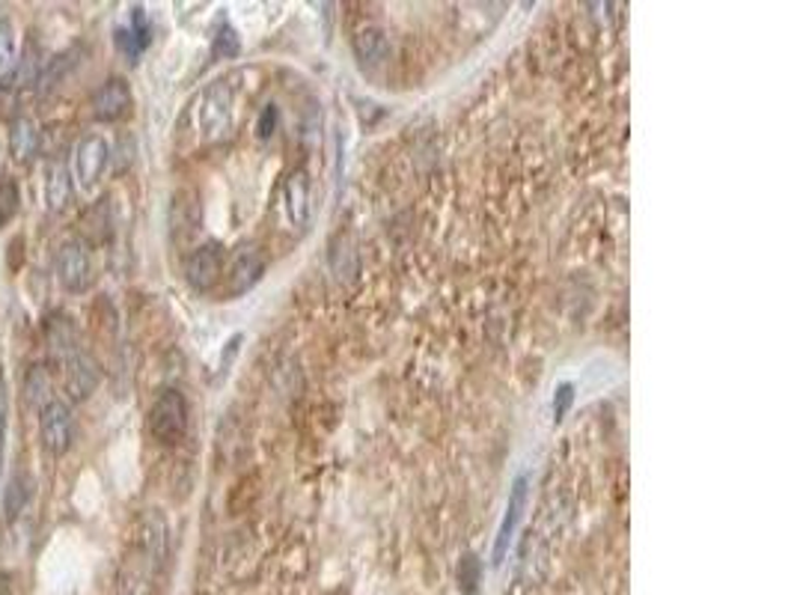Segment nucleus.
I'll return each instance as SVG.
<instances>
[{"instance_id": "f257e3e1", "label": "nucleus", "mask_w": 794, "mask_h": 595, "mask_svg": "<svg viewBox=\"0 0 794 595\" xmlns=\"http://www.w3.org/2000/svg\"><path fill=\"white\" fill-rule=\"evenodd\" d=\"M149 432L164 447H173V444H179L185 438V432H188V402H185V396L179 391L170 387L164 394H158V399L149 408Z\"/></svg>"}, {"instance_id": "f03ea898", "label": "nucleus", "mask_w": 794, "mask_h": 595, "mask_svg": "<svg viewBox=\"0 0 794 595\" xmlns=\"http://www.w3.org/2000/svg\"><path fill=\"white\" fill-rule=\"evenodd\" d=\"M57 281L66 293H87L92 283V257L90 248L80 238H69L60 245L54 259Z\"/></svg>"}, {"instance_id": "7ed1b4c3", "label": "nucleus", "mask_w": 794, "mask_h": 595, "mask_svg": "<svg viewBox=\"0 0 794 595\" xmlns=\"http://www.w3.org/2000/svg\"><path fill=\"white\" fill-rule=\"evenodd\" d=\"M39 438H42V447L51 456H66L72 449V441H75V420H72V411H69L66 402H48L42 411H39Z\"/></svg>"}, {"instance_id": "20e7f679", "label": "nucleus", "mask_w": 794, "mask_h": 595, "mask_svg": "<svg viewBox=\"0 0 794 595\" xmlns=\"http://www.w3.org/2000/svg\"><path fill=\"white\" fill-rule=\"evenodd\" d=\"M224 277V253L218 245H202L185 262V281L197 293H209Z\"/></svg>"}, {"instance_id": "39448f33", "label": "nucleus", "mask_w": 794, "mask_h": 595, "mask_svg": "<svg viewBox=\"0 0 794 595\" xmlns=\"http://www.w3.org/2000/svg\"><path fill=\"white\" fill-rule=\"evenodd\" d=\"M197 125L206 137H218L229 125V90L224 80L206 87L197 101Z\"/></svg>"}, {"instance_id": "423d86ee", "label": "nucleus", "mask_w": 794, "mask_h": 595, "mask_svg": "<svg viewBox=\"0 0 794 595\" xmlns=\"http://www.w3.org/2000/svg\"><path fill=\"white\" fill-rule=\"evenodd\" d=\"M111 161V147L101 135H87L75 149V179L80 182V188L90 191L92 185L101 179V173L108 170Z\"/></svg>"}, {"instance_id": "0eeeda50", "label": "nucleus", "mask_w": 794, "mask_h": 595, "mask_svg": "<svg viewBox=\"0 0 794 595\" xmlns=\"http://www.w3.org/2000/svg\"><path fill=\"white\" fill-rule=\"evenodd\" d=\"M262 274H265V257L257 248L235 250L229 269H226V295L238 298V295L250 293L262 281Z\"/></svg>"}, {"instance_id": "6e6552de", "label": "nucleus", "mask_w": 794, "mask_h": 595, "mask_svg": "<svg viewBox=\"0 0 794 595\" xmlns=\"http://www.w3.org/2000/svg\"><path fill=\"white\" fill-rule=\"evenodd\" d=\"M132 111V87L123 78H108L92 96V116L99 123H116Z\"/></svg>"}, {"instance_id": "1a4fd4ad", "label": "nucleus", "mask_w": 794, "mask_h": 595, "mask_svg": "<svg viewBox=\"0 0 794 595\" xmlns=\"http://www.w3.org/2000/svg\"><path fill=\"white\" fill-rule=\"evenodd\" d=\"M524 504H526V476H518L512 485V492H509V504H506V516L500 521V530H497V542H494V557L492 562L494 566H500L506 557V550H509V542L514 536V528H518V521L524 516Z\"/></svg>"}, {"instance_id": "9d476101", "label": "nucleus", "mask_w": 794, "mask_h": 595, "mask_svg": "<svg viewBox=\"0 0 794 595\" xmlns=\"http://www.w3.org/2000/svg\"><path fill=\"white\" fill-rule=\"evenodd\" d=\"M99 382H101L99 363H96L87 351H78V355L66 363V391L75 402H84V399L99 387Z\"/></svg>"}, {"instance_id": "9b49d317", "label": "nucleus", "mask_w": 794, "mask_h": 595, "mask_svg": "<svg viewBox=\"0 0 794 595\" xmlns=\"http://www.w3.org/2000/svg\"><path fill=\"white\" fill-rule=\"evenodd\" d=\"M72 202V173L63 161H51L46 173V206L51 214H63Z\"/></svg>"}, {"instance_id": "f8f14e48", "label": "nucleus", "mask_w": 794, "mask_h": 595, "mask_svg": "<svg viewBox=\"0 0 794 595\" xmlns=\"http://www.w3.org/2000/svg\"><path fill=\"white\" fill-rule=\"evenodd\" d=\"M48 346H51V355L54 360H60L63 367H66L69 360L75 358L80 348V339H78V331L75 325L69 322L66 315H54L51 322H48Z\"/></svg>"}, {"instance_id": "ddd939ff", "label": "nucleus", "mask_w": 794, "mask_h": 595, "mask_svg": "<svg viewBox=\"0 0 794 595\" xmlns=\"http://www.w3.org/2000/svg\"><path fill=\"white\" fill-rule=\"evenodd\" d=\"M283 200H286V214L291 224L303 226L310 221V182L303 173H291L283 188Z\"/></svg>"}, {"instance_id": "4468645a", "label": "nucleus", "mask_w": 794, "mask_h": 595, "mask_svg": "<svg viewBox=\"0 0 794 595\" xmlns=\"http://www.w3.org/2000/svg\"><path fill=\"white\" fill-rule=\"evenodd\" d=\"M10 152L15 161H30L39 152V128L34 120H15L10 132Z\"/></svg>"}, {"instance_id": "2eb2a0df", "label": "nucleus", "mask_w": 794, "mask_h": 595, "mask_svg": "<svg viewBox=\"0 0 794 595\" xmlns=\"http://www.w3.org/2000/svg\"><path fill=\"white\" fill-rule=\"evenodd\" d=\"M24 396H27V405H30L34 411H42L48 402H54V396H51V372H48V367L36 363V367L27 370V375H24Z\"/></svg>"}, {"instance_id": "dca6fc26", "label": "nucleus", "mask_w": 794, "mask_h": 595, "mask_svg": "<svg viewBox=\"0 0 794 595\" xmlns=\"http://www.w3.org/2000/svg\"><path fill=\"white\" fill-rule=\"evenodd\" d=\"M355 54L360 63H370V66H381L387 57H390V42L381 30H360L355 36Z\"/></svg>"}, {"instance_id": "f3484780", "label": "nucleus", "mask_w": 794, "mask_h": 595, "mask_svg": "<svg viewBox=\"0 0 794 595\" xmlns=\"http://www.w3.org/2000/svg\"><path fill=\"white\" fill-rule=\"evenodd\" d=\"M18 66V42H15V30L7 18H0V80L12 78V72Z\"/></svg>"}, {"instance_id": "a211bd4d", "label": "nucleus", "mask_w": 794, "mask_h": 595, "mask_svg": "<svg viewBox=\"0 0 794 595\" xmlns=\"http://www.w3.org/2000/svg\"><path fill=\"white\" fill-rule=\"evenodd\" d=\"M30 500V483L24 480V473H15L3 492V509H7V518H18L24 512V506Z\"/></svg>"}, {"instance_id": "6ab92c4d", "label": "nucleus", "mask_w": 794, "mask_h": 595, "mask_svg": "<svg viewBox=\"0 0 794 595\" xmlns=\"http://www.w3.org/2000/svg\"><path fill=\"white\" fill-rule=\"evenodd\" d=\"M84 226V233L92 238V241H104V238L111 236V212H108V200H101L99 206H92L87 218L80 221Z\"/></svg>"}, {"instance_id": "aec40b11", "label": "nucleus", "mask_w": 794, "mask_h": 595, "mask_svg": "<svg viewBox=\"0 0 794 595\" xmlns=\"http://www.w3.org/2000/svg\"><path fill=\"white\" fill-rule=\"evenodd\" d=\"M22 209V194L12 179H0V226H7Z\"/></svg>"}, {"instance_id": "412c9836", "label": "nucleus", "mask_w": 794, "mask_h": 595, "mask_svg": "<svg viewBox=\"0 0 794 595\" xmlns=\"http://www.w3.org/2000/svg\"><path fill=\"white\" fill-rule=\"evenodd\" d=\"M480 574H482V566L480 560L468 554L459 566V586L464 590L468 595H476V584H480Z\"/></svg>"}, {"instance_id": "4be33fe9", "label": "nucleus", "mask_w": 794, "mask_h": 595, "mask_svg": "<svg viewBox=\"0 0 794 595\" xmlns=\"http://www.w3.org/2000/svg\"><path fill=\"white\" fill-rule=\"evenodd\" d=\"M116 48H120L128 60H137L149 46H144V42L132 34V27H120V30H116Z\"/></svg>"}, {"instance_id": "5701e85b", "label": "nucleus", "mask_w": 794, "mask_h": 595, "mask_svg": "<svg viewBox=\"0 0 794 595\" xmlns=\"http://www.w3.org/2000/svg\"><path fill=\"white\" fill-rule=\"evenodd\" d=\"M214 54H218V57H235V54H238V36H235L229 27H224L221 34L214 36Z\"/></svg>"}, {"instance_id": "b1692460", "label": "nucleus", "mask_w": 794, "mask_h": 595, "mask_svg": "<svg viewBox=\"0 0 794 595\" xmlns=\"http://www.w3.org/2000/svg\"><path fill=\"white\" fill-rule=\"evenodd\" d=\"M571 399H574V387H571V384H560V387H557V396H554V417H557V420L566 417Z\"/></svg>"}, {"instance_id": "393cba45", "label": "nucleus", "mask_w": 794, "mask_h": 595, "mask_svg": "<svg viewBox=\"0 0 794 595\" xmlns=\"http://www.w3.org/2000/svg\"><path fill=\"white\" fill-rule=\"evenodd\" d=\"M3 438H7V391L0 384V468H3Z\"/></svg>"}, {"instance_id": "a878e982", "label": "nucleus", "mask_w": 794, "mask_h": 595, "mask_svg": "<svg viewBox=\"0 0 794 595\" xmlns=\"http://www.w3.org/2000/svg\"><path fill=\"white\" fill-rule=\"evenodd\" d=\"M274 123H277V111L274 108H265V113H262V120H259V137H269L271 135V128H274Z\"/></svg>"}]
</instances>
